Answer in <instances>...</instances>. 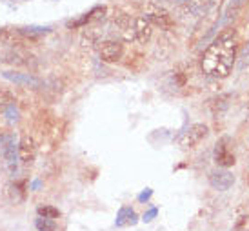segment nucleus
I'll use <instances>...</instances> for the list:
<instances>
[{
    "instance_id": "1",
    "label": "nucleus",
    "mask_w": 249,
    "mask_h": 231,
    "mask_svg": "<svg viewBox=\"0 0 249 231\" xmlns=\"http://www.w3.org/2000/svg\"><path fill=\"white\" fill-rule=\"evenodd\" d=\"M236 62V35L233 29L222 31L209 44L200 60L202 71L213 78H226Z\"/></svg>"
},
{
    "instance_id": "2",
    "label": "nucleus",
    "mask_w": 249,
    "mask_h": 231,
    "mask_svg": "<svg viewBox=\"0 0 249 231\" xmlns=\"http://www.w3.org/2000/svg\"><path fill=\"white\" fill-rule=\"evenodd\" d=\"M0 160H2V166L9 175H17L18 166H20V162H18V142H17L11 131H2L0 133Z\"/></svg>"
},
{
    "instance_id": "3",
    "label": "nucleus",
    "mask_w": 249,
    "mask_h": 231,
    "mask_svg": "<svg viewBox=\"0 0 249 231\" xmlns=\"http://www.w3.org/2000/svg\"><path fill=\"white\" fill-rule=\"evenodd\" d=\"M208 135H209V127L206 124H191L184 131H180L178 137L175 139V142L182 149H189V147L198 146Z\"/></svg>"
},
{
    "instance_id": "4",
    "label": "nucleus",
    "mask_w": 249,
    "mask_h": 231,
    "mask_svg": "<svg viewBox=\"0 0 249 231\" xmlns=\"http://www.w3.org/2000/svg\"><path fill=\"white\" fill-rule=\"evenodd\" d=\"M144 15L151 26H157V28L164 29V31L173 29V26H175L173 17L169 15V11H166L164 7L159 6V4H155V2H147V4H145Z\"/></svg>"
},
{
    "instance_id": "5",
    "label": "nucleus",
    "mask_w": 249,
    "mask_h": 231,
    "mask_svg": "<svg viewBox=\"0 0 249 231\" xmlns=\"http://www.w3.org/2000/svg\"><path fill=\"white\" fill-rule=\"evenodd\" d=\"M36 157V140L31 135H22L18 140V162L22 166H31Z\"/></svg>"
},
{
    "instance_id": "6",
    "label": "nucleus",
    "mask_w": 249,
    "mask_h": 231,
    "mask_svg": "<svg viewBox=\"0 0 249 231\" xmlns=\"http://www.w3.org/2000/svg\"><path fill=\"white\" fill-rule=\"evenodd\" d=\"M2 77L13 82V84L20 86V88H33V89H38L44 86L40 78H36L33 73H22V71H4Z\"/></svg>"
},
{
    "instance_id": "7",
    "label": "nucleus",
    "mask_w": 249,
    "mask_h": 231,
    "mask_svg": "<svg viewBox=\"0 0 249 231\" xmlns=\"http://www.w3.org/2000/svg\"><path fill=\"white\" fill-rule=\"evenodd\" d=\"M98 55H100L102 62H118L124 55V46L118 40H104L98 48Z\"/></svg>"
},
{
    "instance_id": "8",
    "label": "nucleus",
    "mask_w": 249,
    "mask_h": 231,
    "mask_svg": "<svg viewBox=\"0 0 249 231\" xmlns=\"http://www.w3.org/2000/svg\"><path fill=\"white\" fill-rule=\"evenodd\" d=\"M220 0H187L184 4V11L193 17H206V15L213 13L218 7Z\"/></svg>"
},
{
    "instance_id": "9",
    "label": "nucleus",
    "mask_w": 249,
    "mask_h": 231,
    "mask_svg": "<svg viewBox=\"0 0 249 231\" xmlns=\"http://www.w3.org/2000/svg\"><path fill=\"white\" fill-rule=\"evenodd\" d=\"M33 58H35V56L31 55L29 51H26L22 46H11V48L4 53L2 62L11 64V66H29V62H33Z\"/></svg>"
},
{
    "instance_id": "10",
    "label": "nucleus",
    "mask_w": 249,
    "mask_h": 231,
    "mask_svg": "<svg viewBox=\"0 0 249 231\" xmlns=\"http://www.w3.org/2000/svg\"><path fill=\"white\" fill-rule=\"evenodd\" d=\"M209 184H211V188L218 189V191H228L235 184V175L228 169H218L209 175Z\"/></svg>"
},
{
    "instance_id": "11",
    "label": "nucleus",
    "mask_w": 249,
    "mask_h": 231,
    "mask_svg": "<svg viewBox=\"0 0 249 231\" xmlns=\"http://www.w3.org/2000/svg\"><path fill=\"white\" fill-rule=\"evenodd\" d=\"M133 35H135V42L147 44L153 35V26L145 17H139L133 20Z\"/></svg>"
},
{
    "instance_id": "12",
    "label": "nucleus",
    "mask_w": 249,
    "mask_h": 231,
    "mask_svg": "<svg viewBox=\"0 0 249 231\" xmlns=\"http://www.w3.org/2000/svg\"><path fill=\"white\" fill-rule=\"evenodd\" d=\"M226 142H228V140H220V142L216 144V147H214V162H216L220 168H231L236 162L235 155H233V151L226 146Z\"/></svg>"
},
{
    "instance_id": "13",
    "label": "nucleus",
    "mask_w": 249,
    "mask_h": 231,
    "mask_svg": "<svg viewBox=\"0 0 249 231\" xmlns=\"http://www.w3.org/2000/svg\"><path fill=\"white\" fill-rule=\"evenodd\" d=\"M115 28L118 29V33L122 35L125 42H133L135 40V35H133V20L127 17L125 13H118L115 17Z\"/></svg>"
},
{
    "instance_id": "14",
    "label": "nucleus",
    "mask_w": 249,
    "mask_h": 231,
    "mask_svg": "<svg viewBox=\"0 0 249 231\" xmlns=\"http://www.w3.org/2000/svg\"><path fill=\"white\" fill-rule=\"evenodd\" d=\"M100 40V31L97 28H88L84 26L82 33H80V46L84 49H93Z\"/></svg>"
},
{
    "instance_id": "15",
    "label": "nucleus",
    "mask_w": 249,
    "mask_h": 231,
    "mask_svg": "<svg viewBox=\"0 0 249 231\" xmlns=\"http://www.w3.org/2000/svg\"><path fill=\"white\" fill-rule=\"evenodd\" d=\"M4 195L7 196V200L11 202H22L24 196H26V188H24V182H9L4 189Z\"/></svg>"
},
{
    "instance_id": "16",
    "label": "nucleus",
    "mask_w": 249,
    "mask_h": 231,
    "mask_svg": "<svg viewBox=\"0 0 249 231\" xmlns=\"http://www.w3.org/2000/svg\"><path fill=\"white\" fill-rule=\"evenodd\" d=\"M51 29L40 28V26H26V28H18V33L24 36V40H38L42 35H48Z\"/></svg>"
},
{
    "instance_id": "17",
    "label": "nucleus",
    "mask_w": 249,
    "mask_h": 231,
    "mask_svg": "<svg viewBox=\"0 0 249 231\" xmlns=\"http://www.w3.org/2000/svg\"><path fill=\"white\" fill-rule=\"evenodd\" d=\"M137 213L131 210V208H122V210L118 211L117 215V222L115 224L118 226V228H125V226H133L137 224Z\"/></svg>"
},
{
    "instance_id": "18",
    "label": "nucleus",
    "mask_w": 249,
    "mask_h": 231,
    "mask_svg": "<svg viewBox=\"0 0 249 231\" xmlns=\"http://www.w3.org/2000/svg\"><path fill=\"white\" fill-rule=\"evenodd\" d=\"M2 113H4V117H6V120L9 122V124H18V122H20V109H18L17 102H13V104H9L7 107H4Z\"/></svg>"
},
{
    "instance_id": "19",
    "label": "nucleus",
    "mask_w": 249,
    "mask_h": 231,
    "mask_svg": "<svg viewBox=\"0 0 249 231\" xmlns=\"http://www.w3.org/2000/svg\"><path fill=\"white\" fill-rule=\"evenodd\" d=\"M36 230L38 231H56V222L53 218H46V217H38L36 218Z\"/></svg>"
},
{
    "instance_id": "20",
    "label": "nucleus",
    "mask_w": 249,
    "mask_h": 231,
    "mask_svg": "<svg viewBox=\"0 0 249 231\" xmlns=\"http://www.w3.org/2000/svg\"><path fill=\"white\" fill-rule=\"evenodd\" d=\"M36 213H38V217L53 218V220L60 217V210H58V208H53V206H40V208L36 210Z\"/></svg>"
},
{
    "instance_id": "21",
    "label": "nucleus",
    "mask_w": 249,
    "mask_h": 231,
    "mask_svg": "<svg viewBox=\"0 0 249 231\" xmlns=\"http://www.w3.org/2000/svg\"><path fill=\"white\" fill-rule=\"evenodd\" d=\"M15 102V97L13 93L9 91V89H0V111L7 107L9 104H13Z\"/></svg>"
},
{
    "instance_id": "22",
    "label": "nucleus",
    "mask_w": 249,
    "mask_h": 231,
    "mask_svg": "<svg viewBox=\"0 0 249 231\" xmlns=\"http://www.w3.org/2000/svg\"><path fill=\"white\" fill-rule=\"evenodd\" d=\"M106 9L104 6H98V7H95V9H91L89 13H88V17H89V22H93V20H102L106 17Z\"/></svg>"
},
{
    "instance_id": "23",
    "label": "nucleus",
    "mask_w": 249,
    "mask_h": 231,
    "mask_svg": "<svg viewBox=\"0 0 249 231\" xmlns=\"http://www.w3.org/2000/svg\"><path fill=\"white\" fill-rule=\"evenodd\" d=\"M155 215H157V210H149L144 215V222H149V220H151V218L155 217Z\"/></svg>"
},
{
    "instance_id": "24",
    "label": "nucleus",
    "mask_w": 249,
    "mask_h": 231,
    "mask_svg": "<svg viewBox=\"0 0 249 231\" xmlns=\"http://www.w3.org/2000/svg\"><path fill=\"white\" fill-rule=\"evenodd\" d=\"M149 196H151V189H149V191H145V193H142L139 198L140 200H145V198H149Z\"/></svg>"
},
{
    "instance_id": "25",
    "label": "nucleus",
    "mask_w": 249,
    "mask_h": 231,
    "mask_svg": "<svg viewBox=\"0 0 249 231\" xmlns=\"http://www.w3.org/2000/svg\"><path fill=\"white\" fill-rule=\"evenodd\" d=\"M244 2H246V0H233V6L238 7V6H242Z\"/></svg>"
},
{
    "instance_id": "26",
    "label": "nucleus",
    "mask_w": 249,
    "mask_h": 231,
    "mask_svg": "<svg viewBox=\"0 0 249 231\" xmlns=\"http://www.w3.org/2000/svg\"><path fill=\"white\" fill-rule=\"evenodd\" d=\"M171 2H175V4H186L187 0H171Z\"/></svg>"
},
{
    "instance_id": "27",
    "label": "nucleus",
    "mask_w": 249,
    "mask_h": 231,
    "mask_svg": "<svg viewBox=\"0 0 249 231\" xmlns=\"http://www.w3.org/2000/svg\"><path fill=\"white\" fill-rule=\"evenodd\" d=\"M248 7H249V6H248Z\"/></svg>"
}]
</instances>
